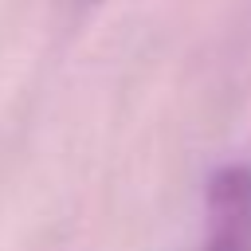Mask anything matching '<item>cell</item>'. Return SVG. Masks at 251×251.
Masks as SVG:
<instances>
[{
  "label": "cell",
  "instance_id": "6da1fadb",
  "mask_svg": "<svg viewBox=\"0 0 251 251\" xmlns=\"http://www.w3.org/2000/svg\"><path fill=\"white\" fill-rule=\"evenodd\" d=\"M212 235L204 251H251V169L227 165L208 184Z\"/></svg>",
  "mask_w": 251,
  "mask_h": 251
}]
</instances>
